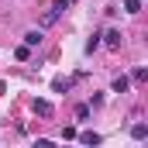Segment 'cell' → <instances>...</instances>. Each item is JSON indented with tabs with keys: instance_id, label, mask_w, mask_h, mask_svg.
<instances>
[{
	"instance_id": "6da1fadb",
	"label": "cell",
	"mask_w": 148,
	"mask_h": 148,
	"mask_svg": "<svg viewBox=\"0 0 148 148\" xmlns=\"http://www.w3.org/2000/svg\"><path fill=\"white\" fill-rule=\"evenodd\" d=\"M52 110H55V107H52L48 100H35V114L38 117H52Z\"/></svg>"
},
{
	"instance_id": "52a82bcc",
	"label": "cell",
	"mask_w": 148,
	"mask_h": 148,
	"mask_svg": "<svg viewBox=\"0 0 148 148\" xmlns=\"http://www.w3.org/2000/svg\"><path fill=\"white\" fill-rule=\"evenodd\" d=\"M145 79H148V69H145V66H138V69L131 73V83H145Z\"/></svg>"
},
{
	"instance_id": "3957f363",
	"label": "cell",
	"mask_w": 148,
	"mask_h": 148,
	"mask_svg": "<svg viewBox=\"0 0 148 148\" xmlns=\"http://www.w3.org/2000/svg\"><path fill=\"white\" fill-rule=\"evenodd\" d=\"M145 134H148V124H145V121H138V124L131 127V138H134V141H141Z\"/></svg>"
},
{
	"instance_id": "30bf717a",
	"label": "cell",
	"mask_w": 148,
	"mask_h": 148,
	"mask_svg": "<svg viewBox=\"0 0 148 148\" xmlns=\"http://www.w3.org/2000/svg\"><path fill=\"white\" fill-rule=\"evenodd\" d=\"M76 117L86 121V117H90V103H79V107H76Z\"/></svg>"
},
{
	"instance_id": "9c48e42d",
	"label": "cell",
	"mask_w": 148,
	"mask_h": 148,
	"mask_svg": "<svg viewBox=\"0 0 148 148\" xmlns=\"http://www.w3.org/2000/svg\"><path fill=\"white\" fill-rule=\"evenodd\" d=\"M124 10H127V14H138V10H141V0H124Z\"/></svg>"
},
{
	"instance_id": "277c9868",
	"label": "cell",
	"mask_w": 148,
	"mask_h": 148,
	"mask_svg": "<svg viewBox=\"0 0 148 148\" xmlns=\"http://www.w3.org/2000/svg\"><path fill=\"white\" fill-rule=\"evenodd\" d=\"M24 45H28V48H35V45H41V31H28V35H24Z\"/></svg>"
},
{
	"instance_id": "5b68a950",
	"label": "cell",
	"mask_w": 148,
	"mask_h": 148,
	"mask_svg": "<svg viewBox=\"0 0 148 148\" xmlns=\"http://www.w3.org/2000/svg\"><path fill=\"white\" fill-rule=\"evenodd\" d=\"M107 48H121V31H107Z\"/></svg>"
},
{
	"instance_id": "8fae6325",
	"label": "cell",
	"mask_w": 148,
	"mask_h": 148,
	"mask_svg": "<svg viewBox=\"0 0 148 148\" xmlns=\"http://www.w3.org/2000/svg\"><path fill=\"white\" fill-rule=\"evenodd\" d=\"M97 48H100V35H93L90 41H86V52H97Z\"/></svg>"
},
{
	"instance_id": "7c38bea8",
	"label": "cell",
	"mask_w": 148,
	"mask_h": 148,
	"mask_svg": "<svg viewBox=\"0 0 148 148\" xmlns=\"http://www.w3.org/2000/svg\"><path fill=\"white\" fill-rule=\"evenodd\" d=\"M14 55H17V59H28V55H31V48H28V45H21V48H14Z\"/></svg>"
},
{
	"instance_id": "ba28073f",
	"label": "cell",
	"mask_w": 148,
	"mask_h": 148,
	"mask_svg": "<svg viewBox=\"0 0 148 148\" xmlns=\"http://www.w3.org/2000/svg\"><path fill=\"white\" fill-rule=\"evenodd\" d=\"M69 86H73V83H69V79H62V76H59V79H55V83H52V90H55V93H66V90H69Z\"/></svg>"
},
{
	"instance_id": "8992f818",
	"label": "cell",
	"mask_w": 148,
	"mask_h": 148,
	"mask_svg": "<svg viewBox=\"0 0 148 148\" xmlns=\"http://www.w3.org/2000/svg\"><path fill=\"white\" fill-rule=\"evenodd\" d=\"M79 141H83V145H100V134H93V131H83V134H79Z\"/></svg>"
},
{
	"instance_id": "7a4b0ae2",
	"label": "cell",
	"mask_w": 148,
	"mask_h": 148,
	"mask_svg": "<svg viewBox=\"0 0 148 148\" xmlns=\"http://www.w3.org/2000/svg\"><path fill=\"white\" fill-rule=\"evenodd\" d=\"M127 86H131V79H127V76H117V79L110 83V90H114V93H127Z\"/></svg>"
}]
</instances>
